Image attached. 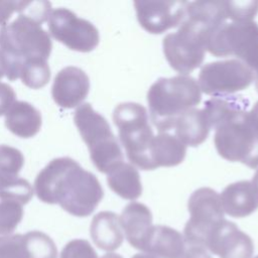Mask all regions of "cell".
I'll return each instance as SVG.
<instances>
[{
  "label": "cell",
  "instance_id": "34",
  "mask_svg": "<svg viewBox=\"0 0 258 258\" xmlns=\"http://www.w3.org/2000/svg\"><path fill=\"white\" fill-rule=\"evenodd\" d=\"M180 258H212L206 249L201 247H188Z\"/></svg>",
  "mask_w": 258,
  "mask_h": 258
},
{
  "label": "cell",
  "instance_id": "21",
  "mask_svg": "<svg viewBox=\"0 0 258 258\" xmlns=\"http://www.w3.org/2000/svg\"><path fill=\"white\" fill-rule=\"evenodd\" d=\"M110 188L125 200H136L142 194L140 175L135 166L124 161L107 173Z\"/></svg>",
  "mask_w": 258,
  "mask_h": 258
},
{
  "label": "cell",
  "instance_id": "11",
  "mask_svg": "<svg viewBox=\"0 0 258 258\" xmlns=\"http://www.w3.org/2000/svg\"><path fill=\"white\" fill-rule=\"evenodd\" d=\"M186 1H134L140 25L149 33L159 34L182 23Z\"/></svg>",
  "mask_w": 258,
  "mask_h": 258
},
{
  "label": "cell",
  "instance_id": "32",
  "mask_svg": "<svg viewBox=\"0 0 258 258\" xmlns=\"http://www.w3.org/2000/svg\"><path fill=\"white\" fill-rule=\"evenodd\" d=\"M14 103V90L9 85L0 82V116L5 115Z\"/></svg>",
  "mask_w": 258,
  "mask_h": 258
},
{
  "label": "cell",
  "instance_id": "13",
  "mask_svg": "<svg viewBox=\"0 0 258 258\" xmlns=\"http://www.w3.org/2000/svg\"><path fill=\"white\" fill-rule=\"evenodd\" d=\"M90 89L87 74L77 67L60 70L54 78L51 95L54 102L62 108H74L82 105Z\"/></svg>",
  "mask_w": 258,
  "mask_h": 258
},
{
  "label": "cell",
  "instance_id": "22",
  "mask_svg": "<svg viewBox=\"0 0 258 258\" xmlns=\"http://www.w3.org/2000/svg\"><path fill=\"white\" fill-rule=\"evenodd\" d=\"M248 105V100L244 99L242 96L218 95L209 99L205 103L203 110L212 129L231 114L237 111L247 110Z\"/></svg>",
  "mask_w": 258,
  "mask_h": 258
},
{
  "label": "cell",
  "instance_id": "30",
  "mask_svg": "<svg viewBox=\"0 0 258 258\" xmlns=\"http://www.w3.org/2000/svg\"><path fill=\"white\" fill-rule=\"evenodd\" d=\"M17 12L42 23L51 13V4L47 1H19Z\"/></svg>",
  "mask_w": 258,
  "mask_h": 258
},
{
  "label": "cell",
  "instance_id": "2",
  "mask_svg": "<svg viewBox=\"0 0 258 258\" xmlns=\"http://www.w3.org/2000/svg\"><path fill=\"white\" fill-rule=\"evenodd\" d=\"M51 40L41 23L19 14L9 23L0 36V67L4 75L14 81L26 60L47 59L51 51Z\"/></svg>",
  "mask_w": 258,
  "mask_h": 258
},
{
  "label": "cell",
  "instance_id": "27",
  "mask_svg": "<svg viewBox=\"0 0 258 258\" xmlns=\"http://www.w3.org/2000/svg\"><path fill=\"white\" fill-rule=\"evenodd\" d=\"M23 216L22 206L8 201L0 202V235L5 236L14 231Z\"/></svg>",
  "mask_w": 258,
  "mask_h": 258
},
{
  "label": "cell",
  "instance_id": "9",
  "mask_svg": "<svg viewBox=\"0 0 258 258\" xmlns=\"http://www.w3.org/2000/svg\"><path fill=\"white\" fill-rule=\"evenodd\" d=\"M254 81L253 72L237 58L205 64L199 75L201 92L212 95H233L248 88Z\"/></svg>",
  "mask_w": 258,
  "mask_h": 258
},
{
  "label": "cell",
  "instance_id": "12",
  "mask_svg": "<svg viewBox=\"0 0 258 258\" xmlns=\"http://www.w3.org/2000/svg\"><path fill=\"white\" fill-rule=\"evenodd\" d=\"M206 249L220 258H251L254 244L234 223L224 220L210 234Z\"/></svg>",
  "mask_w": 258,
  "mask_h": 258
},
{
  "label": "cell",
  "instance_id": "8",
  "mask_svg": "<svg viewBox=\"0 0 258 258\" xmlns=\"http://www.w3.org/2000/svg\"><path fill=\"white\" fill-rule=\"evenodd\" d=\"M187 209L190 217L184 226V242L189 247L206 249L210 234L225 220L220 195L210 187H201L191 194Z\"/></svg>",
  "mask_w": 258,
  "mask_h": 258
},
{
  "label": "cell",
  "instance_id": "15",
  "mask_svg": "<svg viewBox=\"0 0 258 258\" xmlns=\"http://www.w3.org/2000/svg\"><path fill=\"white\" fill-rule=\"evenodd\" d=\"M224 213L234 218H244L258 209V198L251 181L240 180L225 187L220 195Z\"/></svg>",
  "mask_w": 258,
  "mask_h": 258
},
{
  "label": "cell",
  "instance_id": "28",
  "mask_svg": "<svg viewBox=\"0 0 258 258\" xmlns=\"http://www.w3.org/2000/svg\"><path fill=\"white\" fill-rule=\"evenodd\" d=\"M227 19L250 21L258 12V1H223Z\"/></svg>",
  "mask_w": 258,
  "mask_h": 258
},
{
  "label": "cell",
  "instance_id": "36",
  "mask_svg": "<svg viewBox=\"0 0 258 258\" xmlns=\"http://www.w3.org/2000/svg\"><path fill=\"white\" fill-rule=\"evenodd\" d=\"M251 184H252L253 189H254V191H255V194H256V196H257V198H258V169L256 170L255 174H254L253 177H252Z\"/></svg>",
  "mask_w": 258,
  "mask_h": 258
},
{
  "label": "cell",
  "instance_id": "29",
  "mask_svg": "<svg viewBox=\"0 0 258 258\" xmlns=\"http://www.w3.org/2000/svg\"><path fill=\"white\" fill-rule=\"evenodd\" d=\"M0 258H27L23 235L0 236Z\"/></svg>",
  "mask_w": 258,
  "mask_h": 258
},
{
  "label": "cell",
  "instance_id": "18",
  "mask_svg": "<svg viewBox=\"0 0 258 258\" xmlns=\"http://www.w3.org/2000/svg\"><path fill=\"white\" fill-rule=\"evenodd\" d=\"M91 237L102 250L114 251L118 249L124 239L119 217L112 212H101L92 221Z\"/></svg>",
  "mask_w": 258,
  "mask_h": 258
},
{
  "label": "cell",
  "instance_id": "14",
  "mask_svg": "<svg viewBox=\"0 0 258 258\" xmlns=\"http://www.w3.org/2000/svg\"><path fill=\"white\" fill-rule=\"evenodd\" d=\"M119 220L129 244L143 252L153 229L150 210L141 203L132 202L124 208Z\"/></svg>",
  "mask_w": 258,
  "mask_h": 258
},
{
  "label": "cell",
  "instance_id": "35",
  "mask_svg": "<svg viewBox=\"0 0 258 258\" xmlns=\"http://www.w3.org/2000/svg\"><path fill=\"white\" fill-rule=\"evenodd\" d=\"M248 118L256 135L258 136V101L253 106V108L248 111Z\"/></svg>",
  "mask_w": 258,
  "mask_h": 258
},
{
  "label": "cell",
  "instance_id": "20",
  "mask_svg": "<svg viewBox=\"0 0 258 258\" xmlns=\"http://www.w3.org/2000/svg\"><path fill=\"white\" fill-rule=\"evenodd\" d=\"M186 153V146L169 132H159L151 145V159L155 168L170 167L181 163Z\"/></svg>",
  "mask_w": 258,
  "mask_h": 258
},
{
  "label": "cell",
  "instance_id": "17",
  "mask_svg": "<svg viewBox=\"0 0 258 258\" xmlns=\"http://www.w3.org/2000/svg\"><path fill=\"white\" fill-rule=\"evenodd\" d=\"M171 130L185 146H198L207 139L211 126L204 110L194 108L177 117Z\"/></svg>",
  "mask_w": 258,
  "mask_h": 258
},
{
  "label": "cell",
  "instance_id": "10",
  "mask_svg": "<svg viewBox=\"0 0 258 258\" xmlns=\"http://www.w3.org/2000/svg\"><path fill=\"white\" fill-rule=\"evenodd\" d=\"M50 34L70 49L88 52L99 43L98 29L88 20L78 17L67 8L51 11L48 17Z\"/></svg>",
  "mask_w": 258,
  "mask_h": 258
},
{
  "label": "cell",
  "instance_id": "1",
  "mask_svg": "<svg viewBox=\"0 0 258 258\" xmlns=\"http://www.w3.org/2000/svg\"><path fill=\"white\" fill-rule=\"evenodd\" d=\"M34 190L43 203L59 204L77 217L91 215L104 196L97 177L70 157L52 159L37 174Z\"/></svg>",
  "mask_w": 258,
  "mask_h": 258
},
{
  "label": "cell",
  "instance_id": "4",
  "mask_svg": "<svg viewBox=\"0 0 258 258\" xmlns=\"http://www.w3.org/2000/svg\"><path fill=\"white\" fill-rule=\"evenodd\" d=\"M218 26L201 16L186 13L178 30L167 34L162 41L170 67L182 76L199 68L205 58L209 35Z\"/></svg>",
  "mask_w": 258,
  "mask_h": 258
},
{
  "label": "cell",
  "instance_id": "24",
  "mask_svg": "<svg viewBox=\"0 0 258 258\" xmlns=\"http://www.w3.org/2000/svg\"><path fill=\"white\" fill-rule=\"evenodd\" d=\"M27 258H56L53 241L44 233L33 231L23 236Z\"/></svg>",
  "mask_w": 258,
  "mask_h": 258
},
{
  "label": "cell",
  "instance_id": "23",
  "mask_svg": "<svg viewBox=\"0 0 258 258\" xmlns=\"http://www.w3.org/2000/svg\"><path fill=\"white\" fill-rule=\"evenodd\" d=\"M49 78L50 69L46 59L32 58L23 63L18 79L28 88L40 89L48 83Z\"/></svg>",
  "mask_w": 258,
  "mask_h": 258
},
{
  "label": "cell",
  "instance_id": "19",
  "mask_svg": "<svg viewBox=\"0 0 258 258\" xmlns=\"http://www.w3.org/2000/svg\"><path fill=\"white\" fill-rule=\"evenodd\" d=\"M5 125L16 136L29 138L38 133L41 126V115L31 104L15 101L5 114Z\"/></svg>",
  "mask_w": 258,
  "mask_h": 258
},
{
  "label": "cell",
  "instance_id": "39",
  "mask_svg": "<svg viewBox=\"0 0 258 258\" xmlns=\"http://www.w3.org/2000/svg\"><path fill=\"white\" fill-rule=\"evenodd\" d=\"M3 76H4V73H3V71H2V69H1V67H0V79H2Z\"/></svg>",
  "mask_w": 258,
  "mask_h": 258
},
{
  "label": "cell",
  "instance_id": "16",
  "mask_svg": "<svg viewBox=\"0 0 258 258\" xmlns=\"http://www.w3.org/2000/svg\"><path fill=\"white\" fill-rule=\"evenodd\" d=\"M184 251L185 242L178 231L157 225L153 226L143 252L157 258H180Z\"/></svg>",
  "mask_w": 258,
  "mask_h": 258
},
{
  "label": "cell",
  "instance_id": "31",
  "mask_svg": "<svg viewBox=\"0 0 258 258\" xmlns=\"http://www.w3.org/2000/svg\"><path fill=\"white\" fill-rule=\"evenodd\" d=\"M60 258H98V255L88 241L78 239L66 245Z\"/></svg>",
  "mask_w": 258,
  "mask_h": 258
},
{
  "label": "cell",
  "instance_id": "5",
  "mask_svg": "<svg viewBox=\"0 0 258 258\" xmlns=\"http://www.w3.org/2000/svg\"><path fill=\"white\" fill-rule=\"evenodd\" d=\"M113 121L130 162L143 170L155 169L151 159L154 134L146 109L138 103H121L114 109Z\"/></svg>",
  "mask_w": 258,
  "mask_h": 258
},
{
  "label": "cell",
  "instance_id": "38",
  "mask_svg": "<svg viewBox=\"0 0 258 258\" xmlns=\"http://www.w3.org/2000/svg\"><path fill=\"white\" fill-rule=\"evenodd\" d=\"M132 258H157V257L149 255V254H136Z\"/></svg>",
  "mask_w": 258,
  "mask_h": 258
},
{
  "label": "cell",
  "instance_id": "33",
  "mask_svg": "<svg viewBox=\"0 0 258 258\" xmlns=\"http://www.w3.org/2000/svg\"><path fill=\"white\" fill-rule=\"evenodd\" d=\"M19 1H3L0 0V36L3 30L8 25L7 22L10 19L11 15L18 11Z\"/></svg>",
  "mask_w": 258,
  "mask_h": 258
},
{
  "label": "cell",
  "instance_id": "37",
  "mask_svg": "<svg viewBox=\"0 0 258 258\" xmlns=\"http://www.w3.org/2000/svg\"><path fill=\"white\" fill-rule=\"evenodd\" d=\"M102 258H123V257L116 253H108V254H105Z\"/></svg>",
  "mask_w": 258,
  "mask_h": 258
},
{
  "label": "cell",
  "instance_id": "26",
  "mask_svg": "<svg viewBox=\"0 0 258 258\" xmlns=\"http://www.w3.org/2000/svg\"><path fill=\"white\" fill-rule=\"evenodd\" d=\"M23 163L24 157L18 149L0 145V181L17 177Z\"/></svg>",
  "mask_w": 258,
  "mask_h": 258
},
{
  "label": "cell",
  "instance_id": "40",
  "mask_svg": "<svg viewBox=\"0 0 258 258\" xmlns=\"http://www.w3.org/2000/svg\"><path fill=\"white\" fill-rule=\"evenodd\" d=\"M255 258H258V255H257V256H256V257H255Z\"/></svg>",
  "mask_w": 258,
  "mask_h": 258
},
{
  "label": "cell",
  "instance_id": "6",
  "mask_svg": "<svg viewBox=\"0 0 258 258\" xmlns=\"http://www.w3.org/2000/svg\"><path fill=\"white\" fill-rule=\"evenodd\" d=\"M81 137L88 145L91 159L97 169L108 173L123 162L120 145L107 120L88 104L78 107L74 116Z\"/></svg>",
  "mask_w": 258,
  "mask_h": 258
},
{
  "label": "cell",
  "instance_id": "25",
  "mask_svg": "<svg viewBox=\"0 0 258 258\" xmlns=\"http://www.w3.org/2000/svg\"><path fill=\"white\" fill-rule=\"evenodd\" d=\"M33 191L31 184L18 176L0 181V201L13 202L23 206L31 200Z\"/></svg>",
  "mask_w": 258,
  "mask_h": 258
},
{
  "label": "cell",
  "instance_id": "3",
  "mask_svg": "<svg viewBox=\"0 0 258 258\" xmlns=\"http://www.w3.org/2000/svg\"><path fill=\"white\" fill-rule=\"evenodd\" d=\"M202 100L198 81L188 76L158 79L147 93L150 118L158 132H169L177 117Z\"/></svg>",
  "mask_w": 258,
  "mask_h": 258
},
{
  "label": "cell",
  "instance_id": "7",
  "mask_svg": "<svg viewBox=\"0 0 258 258\" xmlns=\"http://www.w3.org/2000/svg\"><path fill=\"white\" fill-rule=\"evenodd\" d=\"M214 129L215 147L220 156L251 168L258 167V136L249 121L247 110L231 114Z\"/></svg>",
  "mask_w": 258,
  "mask_h": 258
}]
</instances>
